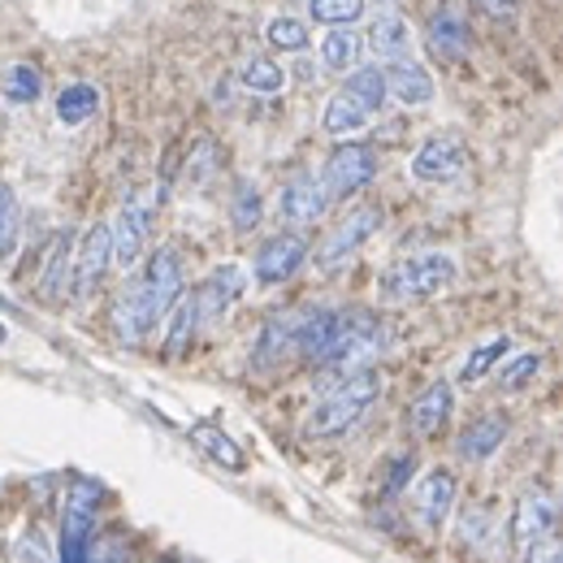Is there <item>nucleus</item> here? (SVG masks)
Returning a JSON list of instances; mask_svg holds the SVG:
<instances>
[{
  "label": "nucleus",
  "mask_w": 563,
  "mask_h": 563,
  "mask_svg": "<svg viewBox=\"0 0 563 563\" xmlns=\"http://www.w3.org/2000/svg\"><path fill=\"white\" fill-rule=\"evenodd\" d=\"M563 560V547L555 538H547V542H538V547H529V560L525 563H560Z\"/></svg>",
  "instance_id": "36"
},
{
  "label": "nucleus",
  "mask_w": 563,
  "mask_h": 563,
  "mask_svg": "<svg viewBox=\"0 0 563 563\" xmlns=\"http://www.w3.org/2000/svg\"><path fill=\"white\" fill-rule=\"evenodd\" d=\"M96 109H100V91H96L91 82H70V87L57 96V118H62L66 126H82Z\"/></svg>",
  "instance_id": "24"
},
{
  "label": "nucleus",
  "mask_w": 563,
  "mask_h": 563,
  "mask_svg": "<svg viewBox=\"0 0 563 563\" xmlns=\"http://www.w3.org/2000/svg\"><path fill=\"white\" fill-rule=\"evenodd\" d=\"M96 498H100V490H96L87 477H74L70 498H66V516H62V547H57V560L62 563H87Z\"/></svg>",
  "instance_id": "7"
},
{
  "label": "nucleus",
  "mask_w": 563,
  "mask_h": 563,
  "mask_svg": "<svg viewBox=\"0 0 563 563\" xmlns=\"http://www.w3.org/2000/svg\"><path fill=\"white\" fill-rule=\"evenodd\" d=\"M382 104H386L382 70L355 66V70L347 74V82L330 96V104H325V113H321V126H325L330 135H355V131L368 126V118H373Z\"/></svg>",
  "instance_id": "4"
},
{
  "label": "nucleus",
  "mask_w": 563,
  "mask_h": 563,
  "mask_svg": "<svg viewBox=\"0 0 563 563\" xmlns=\"http://www.w3.org/2000/svg\"><path fill=\"white\" fill-rule=\"evenodd\" d=\"M87 563H131V551L122 538H100L91 551H87Z\"/></svg>",
  "instance_id": "35"
},
{
  "label": "nucleus",
  "mask_w": 563,
  "mask_h": 563,
  "mask_svg": "<svg viewBox=\"0 0 563 563\" xmlns=\"http://www.w3.org/2000/svg\"><path fill=\"white\" fill-rule=\"evenodd\" d=\"M482 13H490V18H511L516 9H520V0H473Z\"/></svg>",
  "instance_id": "37"
},
{
  "label": "nucleus",
  "mask_w": 563,
  "mask_h": 563,
  "mask_svg": "<svg viewBox=\"0 0 563 563\" xmlns=\"http://www.w3.org/2000/svg\"><path fill=\"white\" fill-rule=\"evenodd\" d=\"M265 35H269L274 48H286V53H303L308 48V26L299 18H274Z\"/></svg>",
  "instance_id": "34"
},
{
  "label": "nucleus",
  "mask_w": 563,
  "mask_h": 563,
  "mask_svg": "<svg viewBox=\"0 0 563 563\" xmlns=\"http://www.w3.org/2000/svg\"><path fill=\"white\" fill-rule=\"evenodd\" d=\"M451 404H455V399H451V386H446V382L424 386L421 399L412 404V429L424 433V438H429V433H438V429L446 424V417H451Z\"/></svg>",
  "instance_id": "20"
},
{
  "label": "nucleus",
  "mask_w": 563,
  "mask_h": 563,
  "mask_svg": "<svg viewBox=\"0 0 563 563\" xmlns=\"http://www.w3.org/2000/svg\"><path fill=\"white\" fill-rule=\"evenodd\" d=\"M239 82L252 91V96H278L282 87H286V74L274 57H252L243 74H239Z\"/></svg>",
  "instance_id": "26"
},
{
  "label": "nucleus",
  "mask_w": 563,
  "mask_h": 563,
  "mask_svg": "<svg viewBox=\"0 0 563 563\" xmlns=\"http://www.w3.org/2000/svg\"><path fill=\"white\" fill-rule=\"evenodd\" d=\"M455 507V477L446 473V468H433V473H424L421 486H417V511H421V520L429 529H438L442 520H446V511Z\"/></svg>",
  "instance_id": "19"
},
{
  "label": "nucleus",
  "mask_w": 563,
  "mask_h": 563,
  "mask_svg": "<svg viewBox=\"0 0 563 563\" xmlns=\"http://www.w3.org/2000/svg\"><path fill=\"white\" fill-rule=\"evenodd\" d=\"M408 473H412V455H404V464H399V468H395V477H390V486H386V490H390V494L399 490V486H404V482H408Z\"/></svg>",
  "instance_id": "38"
},
{
  "label": "nucleus",
  "mask_w": 563,
  "mask_h": 563,
  "mask_svg": "<svg viewBox=\"0 0 563 563\" xmlns=\"http://www.w3.org/2000/svg\"><path fill=\"white\" fill-rule=\"evenodd\" d=\"M18 234H22V212H18V196L0 183V261L13 256L18 247Z\"/></svg>",
  "instance_id": "31"
},
{
  "label": "nucleus",
  "mask_w": 563,
  "mask_h": 563,
  "mask_svg": "<svg viewBox=\"0 0 563 563\" xmlns=\"http://www.w3.org/2000/svg\"><path fill=\"white\" fill-rule=\"evenodd\" d=\"M451 282H455V261L446 252H417V256L395 261L382 274L377 290L386 303H412V299H429V295L446 290Z\"/></svg>",
  "instance_id": "5"
},
{
  "label": "nucleus",
  "mask_w": 563,
  "mask_h": 563,
  "mask_svg": "<svg viewBox=\"0 0 563 563\" xmlns=\"http://www.w3.org/2000/svg\"><path fill=\"white\" fill-rule=\"evenodd\" d=\"M303 265H308V243L299 234H274L256 252V282L278 286V282L295 278Z\"/></svg>",
  "instance_id": "12"
},
{
  "label": "nucleus",
  "mask_w": 563,
  "mask_h": 563,
  "mask_svg": "<svg viewBox=\"0 0 563 563\" xmlns=\"http://www.w3.org/2000/svg\"><path fill=\"white\" fill-rule=\"evenodd\" d=\"M424 40H429V53L433 57H464L468 53V22L460 9H438L424 26Z\"/></svg>",
  "instance_id": "18"
},
{
  "label": "nucleus",
  "mask_w": 563,
  "mask_h": 563,
  "mask_svg": "<svg viewBox=\"0 0 563 563\" xmlns=\"http://www.w3.org/2000/svg\"><path fill=\"white\" fill-rule=\"evenodd\" d=\"M147 230H152V209L147 205H126L118 212V221L109 225V247H113V265L118 269H135L147 247Z\"/></svg>",
  "instance_id": "13"
},
{
  "label": "nucleus",
  "mask_w": 563,
  "mask_h": 563,
  "mask_svg": "<svg viewBox=\"0 0 563 563\" xmlns=\"http://www.w3.org/2000/svg\"><path fill=\"white\" fill-rule=\"evenodd\" d=\"M555 520H560V511H555V498L551 494H525L516 503V511H511V525H507L511 547L529 551V547L547 542L555 533Z\"/></svg>",
  "instance_id": "10"
},
{
  "label": "nucleus",
  "mask_w": 563,
  "mask_h": 563,
  "mask_svg": "<svg viewBox=\"0 0 563 563\" xmlns=\"http://www.w3.org/2000/svg\"><path fill=\"white\" fill-rule=\"evenodd\" d=\"M169 312H174V317H169V330H165V352L178 355L187 347V339L196 334L200 321H196V303H191V299H178Z\"/></svg>",
  "instance_id": "30"
},
{
  "label": "nucleus",
  "mask_w": 563,
  "mask_h": 563,
  "mask_svg": "<svg viewBox=\"0 0 563 563\" xmlns=\"http://www.w3.org/2000/svg\"><path fill=\"white\" fill-rule=\"evenodd\" d=\"M308 13L330 31H347L364 18V0H308Z\"/></svg>",
  "instance_id": "27"
},
{
  "label": "nucleus",
  "mask_w": 563,
  "mask_h": 563,
  "mask_svg": "<svg viewBox=\"0 0 563 563\" xmlns=\"http://www.w3.org/2000/svg\"><path fill=\"white\" fill-rule=\"evenodd\" d=\"M113 265V247H109V225H91L82 239H78V256L70 261L74 269V295L78 299H87L96 286H100V278H104V269Z\"/></svg>",
  "instance_id": "11"
},
{
  "label": "nucleus",
  "mask_w": 563,
  "mask_h": 563,
  "mask_svg": "<svg viewBox=\"0 0 563 563\" xmlns=\"http://www.w3.org/2000/svg\"><path fill=\"white\" fill-rule=\"evenodd\" d=\"M261 217H265V200H261V191H256L252 183H239L234 205H230V221H234V230H239V234H247V230H256V225H261Z\"/></svg>",
  "instance_id": "29"
},
{
  "label": "nucleus",
  "mask_w": 563,
  "mask_h": 563,
  "mask_svg": "<svg viewBox=\"0 0 563 563\" xmlns=\"http://www.w3.org/2000/svg\"><path fill=\"white\" fill-rule=\"evenodd\" d=\"M243 295V269L239 265H217L205 286L196 290V321H217L221 312H230V303Z\"/></svg>",
  "instance_id": "14"
},
{
  "label": "nucleus",
  "mask_w": 563,
  "mask_h": 563,
  "mask_svg": "<svg viewBox=\"0 0 563 563\" xmlns=\"http://www.w3.org/2000/svg\"><path fill=\"white\" fill-rule=\"evenodd\" d=\"M40 91H44V78L35 66H9L4 70V100H13V104H35L40 100Z\"/></svg>",
  "instance_id": "28"
},
{
  "label": "nucleus",
  "mask_w": 563,
  "mask_h": 563,
  "mask_svg": "<svg viewBox=\"0 0 563 563\" xmlns=\"http://www.w3.org/2000/svg\"><path fill=\"white\" fill-rule=\"evenodd\" d=\"M321 66L330 74H352L360 66V40L352 31H330L321 40Z\"/></svg>",
  "instance_id": "25"
},
{
  "label": "nucleus",
  "mask_w": 563,
  "mask_h": 563,
  "mask_svg": "<svg viewBox=\"0 0 563 563\" xmlns=\"http://www.w3.org/2000/svg\"><path fill=\"white\" fill-rule=\"evenodd\" d=\"M368 53L382 57L386 66H395V62H412V26H408V18H399V13H382V18L368 26Z\"/></svg>",
  "instance_id": "16"
},
{
  "label": "nucleus",
  "mask_w": 563,
  "mask_h": 563,
  "mask_svg": "<svg viewBox=\"0 0 563 563\" xmlns=\"http://www.w3.org/2000/svg\"><path fill=\"white\" fill-rule=\"evenodd\" d=\"M382 82H386V96L399 100V104H408V109L433 100V78L417 62H395L390 70H382Z\"/></svg>",
  "instance_id": "17"
},
{
  "label": "nucleus",
  "mask_w": 563,
  "mask_h": 563,
  "mask_svg": "<svg viewBox=\"0 0 563 563\" xmlns=\"http://www.w3.org/2000/svg\"><path fill=\"white\" fill-rule=\"evenodd\" d=\"M377 352H382V325H377L368 312H343V321H339L330 347L317 360V390L325 395V390L343 386L355 373L373 368Z\"/></svg>",
  "instance_id": "2"
},
{
  "label": "nucleus",
  "mask_w": 563,
  "mask_h": 563,
  "mask_svg": "<svg viewBox=\"0 0 563 563\" xmlns=\"http://www.w3.org/2000/svg\"><path fill=\"white\" fill-rule=\"evenodd\" d=\"M468 165V143L460 140L455 131H442V135H429L412 156V178L417 183H451L460 178Z\"/></svg>",
  "instance_id": "9"
},
{
  "label": "nucleus",
  "mask_w": 563,
  "mask_h": 563,
  "mask_svg": "<svg viewBox=\"0 0 563 563\" xmlns=\"http://www.w3.org/2000/svg\"><path fill=\"white\" fill-rule=\"evenodd\" d=\"M70 234L62 230L57 243L48 247V261H44V274H40V299L44 303H57V295L66 290V274H70Z\"/></svg>",
  "instance_id": "23"
},
{
  "label": "nucleus",
  "mask_w": 563,
  "mask_h": 563,
  "mask_svg": "<svg viewBox=\"0 0 563 563\" xmlns=\"http://www.w3.org/2000/svg\"><path fill=\"white\" fill-rule=\"evenodd\" d=\"M373 4H399V0H373Z\"/></svg>",
  "instance_id": "40"
},
{
  "label": "nucleus",
  "mask_w": 563,
  "mask_h": 563,
  "mask_svg": "<svg viewBox=\"0 0 563 563\" xmlns=\"http://www.w3.org/2000/svg\"><path fill=\"white\" fill-rule=\"evenodd\" d=\"M178 299H183L178 252L174 247H161V252L147 256V265H143L140 274H135V282L113 303V334H118V343H126V347L143 343L169 317V308Z\"/></svg>",
  "instance_id": "1"
},
{
  "label": "nucleus",
  "mask_w": 563,
  "mask_h": 563,
  "mask_svg": "<svg viewBox=\"0 0 563 563\" xmlns=\"http://www.w3.org/2000/svg\"><path fill=\"white\" fill-rule=\"evenodd\" d=\"M503 355H507V339H490L486 347H477V352L464 360V368H460V382H464V386L482 382V377L490 373V368L498 364V360H503Z\"/></svg>",
  "instance_id": "32"
},
{
  "label": "nucleus",
  "mask_w": 563,
  "mask_h": 563,
  "mask_svg": "<svg viewBox=\"0 0 563 563\" xmlns=\"http://www.w3.org/2000/svg\"><path fill=\"white\" fill-rule=\"evenodd\" d=\"M373 169H377V161H373V152H368L364 143H343V147H334L330 161H325V169H321V178H317L321 191H325V205L347 200L360 187H368Z\"/></svg>",
  "instance_id": "8"
},
{
  "label": "nucleus",
  "mask_w": 563,
  "mask_h": 563,
  "mask_svg": "<svg viewBox=\"0 0 563 563\" xmlns=\"http://www.w3.org/2000/svg\"><path fill=\"white\" fill-rule=\"evenodd\" d=\"M538 373H542V355L525 352V355H516V360H507V364H503L498 382H503V390H520V386H529Z\"/></svg>",
  "instance_id": "33"
},
{
  "label": "nucleus",
  "mask_w": 563,
  "mask_h": 563,
  "mask_svg": "<svg viewBox=\"0 0 563 563\" xmlns=\"http://www.w3.org/2000/svg\"><path fill=\"white\" fill-rule=\"evenodd\" d=\"M278 212L286 225H312V221L325 212V191H321V183H317L312 174L290 178L278 196Z\"/></svg>",
  "instance_id": "15"
},
{
  "label": "nucleus",
  "mask_w": 563,
  "mask_h": 563,
  "mask_svg": "<svg viewBox=\"0 0 563 563\" xmlns=\"http://www.w3.org/2000/svg\"><path fill=\"white\" fill-rule=\"evenodd\" d=\"M503 438H507V421L503 417H482L460 433V455L464 460H486L503 446Z\"/></svg>",
  "instance_id": "21"
},
{
  "label": "nucleus",
  "mask_w": 563,
  "mask_h": 563,
  "mask_svg": "<svg viewBox=\"0 0 563 563\" xmlns=\"http://www.w3.org/2000/svg\"><path fill=\"white\" fill-rule=\"evenodd\" d=\"M191 438H196V446H205L212 460L221 464V468H230V473H247V455L239 451V442L230 438V433H221L217 424H196L191 429Z\"/></svg>",
  "instance_id": "22"
},
{
  "label": "nucleus",
  "mask_w": 563,
  "mask_h": 563,
  "mask_svg": "<svg viewBox=\"0 0 563 563\" xmlns=\"http://www.w3.org/2000/svg\"><path fill=\"white\" fill-rule=\"evenodd\" d=\"M4 339H9V330H4V325H0V343H4Z\"/></svg>",
  "instance_id": "39"
},
{
  "label": "nucleus",
  "mask_w": 563,
  "mask_h": 563,
  "mask_svg": "<svg viewBox=\"0 0 563 563\" xmlns=\"http://www.w3.org/2000/svg\"><path fill=\"white\" fill-rule=\"evenodd\" d=\"M377 230H382V209H377V205H360L355 212H347V217L334 225V234L317 247V269H321V274L343 269Z\"/></svg>",
  "instance_id": "6"
},
{
  "label": "nucleus",
  "mask_w": 563,
  "mask_h": 563,
  "mask_svg": "<svg viewBox=\"0 0 563 563\" xmlns=\"http://www.w3.org/2000/svg\"><path fill=\"white\" fill-rule=\"evenodd\" d=\"M377 390H382V377H377L373 368L347 377L343 386H334V390L321 395V404H317V408L308 412V421H303V433H308V438H339V433H347V429L373 408Z\"/></svg>",
  "instance_id": "3"
}]
</instances>
